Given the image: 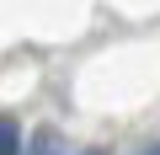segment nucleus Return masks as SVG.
<instances>
[{"mask_svg":"<svg viewBox=\"0 0 160 155\" xmlns=\"http://www.w3.org/2000/svg\"><path fill=\"white\" fill-rule=\"evenodd\" d=\"M0 155H22V128L6 118V123H0Z\"/></svg>","mask_w":160,"mask_h":155,"instance_id":"f257e3e1","label":"nucleus"},{"mask_svg":"<svg viewBox=\"0 0 160 155\" xmlns=\"http://www.w3.org/2000/svg\"><path fill=\"white\" fill-rule=\"evenodd\" d=\"M27 155H53V134H48V128H43V134H38V139H32V150H27Z\"/></svg>","mask_w":160,"mask_h":155,"instance_id":"f03ea898","label":"nucleus"},{"mask_svg":"<svg viewBox=\"0 0 160 155\" xmlns=\"http://www.w3.org/2000/svg\"><path fill=\"white\" fill-rule=\"evenodd\" d=\"M139 155H160V139H155V144H144V150H139Z\"/></svg>","mask_w":160,"mask_h":155,"instance_id":"7ed1b4c3","label":"nucleus"},{"mask_svg":"<svg viewBox=\"0 0 160 155\" xmlns=\"http://www.w3.org/2000/svg\"><path fill=\"white\" fill-rule=\"evenodd\" d=\"M86 155H96V150H86Z\"/></svg>","mask_w":160,"mask_h":155,"instance_id":"20e7f679","label":"nucleus"}]
</instances>
